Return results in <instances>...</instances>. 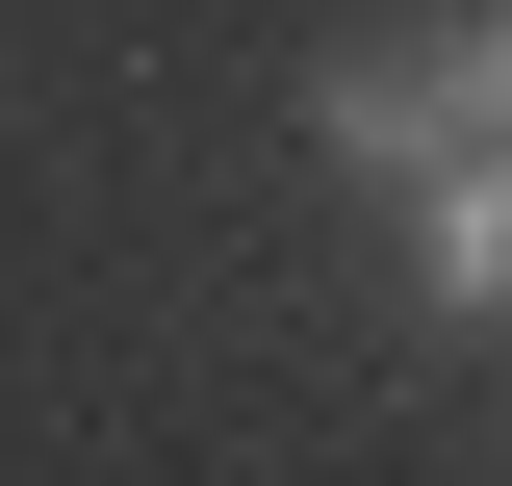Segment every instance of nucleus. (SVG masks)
Segmentation results:
<instances>
[{"mask_svg": "<svg viewBox=\"0 0 512 486\" xmlns=\"http://www.w3.org/2000/svg\"><path fill=\"white\" fill-rule=\"evenodd\" d=\"M333 180H384V205H410V180H436V154H487V77H461V52H333Z\"/></svg>", "mask_w": 512, "mask_h": 486, "instance_id": "obj_1", "label": "nucleus"}, {"mask_svg": "<svg viewBox=\"0 0 512 486\" xmlns=\"http://www.w3.org/2000/svg\"><path fill=\"white\" fill-rule=\"evenodd\" d=\"M410 307H436V333H512V128L410 180Z\"/></svg>", "mask_w": 512, "mask_h": 486, "instance_id": "obj_2", "label": "nucleus"}, {"mask_svg": "<svg viewBox=\"0 0 512 486\" xmlns=\"http://www.w3.org/2000/svg\"><path fill=\"white\" fill-rule=\"evenodd\" d=\"M461 77H487V128H512V0H487V26H461Z\"/></svg>", "mask_w": 512, "mask_h": 486, "instance_id": "obj_3", "label": "nucleus"}]
</instances>
